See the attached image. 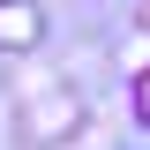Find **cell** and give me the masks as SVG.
<instances>
[{"mask_svg": "<svg viewBox=\"0 0 150 150\" xmlns=\"http://www.w3.org/2000/svg\"><path fill=\"white\" fill-rule=\"evenodd\" d=\"M75 128H83V112H75L68 90L30 98V112H23V143H60V135H75Z\"/></svg>", "mask_w": 150, "mask_h": 150, "instance_id": "1", "label": "cell"}, {"mask_svg": "<svg viewBox=\"0 0 150 150\" xmlns=\"http://www.w3.org/2000/svg\"><path fill=\"white\" fill-rule=\"evenodd\" d=\"M45 38V15H38L30 0H0V53H23Z\"/></svg>", "mask_w": 150, "mask_h": 150, "instance_id": "2", "label": "cell"}]
</instances>
